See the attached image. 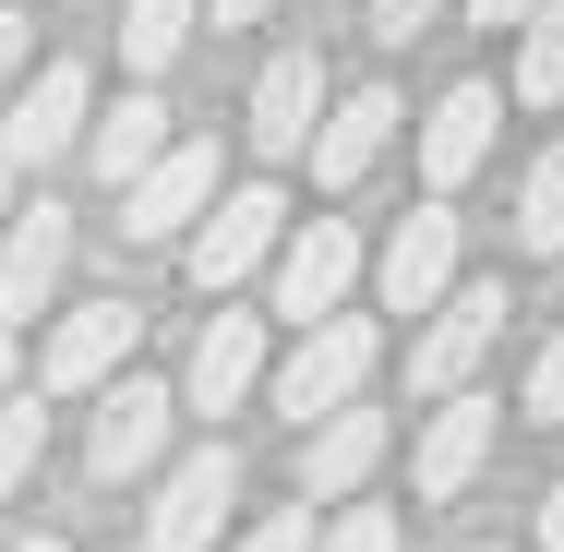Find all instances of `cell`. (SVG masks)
<instances>
[{"mask_svg":"<svg viewBox=\"0 0 564 552\" xmlns=\"http://www.w3.org/2000/svg\"><path fill=\"white\" fill-rule=\"evenodd\" d=\"M456 12H468V24H492V36H517V24H541L553 0H456Z\"/></svg>","mask_w":564,"mask_h":552,"instance_id":"4316f807","label":"cell"},{"mask_svg":"<svg viewBox=\"0 0 564 552\" xmlns=\"http://www.w3.org/2000/svg\"><path fill=\"white\" fill-rule=\"evenodd\" d=\"M85 132H97V73H85V61H36L24 97L0 109V169H48V156H73Z\"/></svg>","mask_w":564,"mask_h":552,"instance_id":"277c9868","label":"cell"},{"mask_svg":"<svg viewBox=\"0 0 564 552\" xmlns=\"http://www.w3.org/2000/svg\"><path fill=\"white\" fill-rule=\"evenodd\" d=\"M397 85H348L337 109H325V132H313V193H360L372 169H384V144H397Z\"/></svg>","mask_w":564,"mask_h":552,"instance_id":"7c38bea8","label":"cell"},{"mask_svg":"<svg viewBox=\"0 0 564 552\" xmlns=\"http://www.w3.org/2000/svg\"><path fill=\"white\" fill-rule=\"evenodd\" d=\"M541 552H564V480L541 493Z\"/></svg>","mask_w":564,"mask_h":552,"instance_id":"f546056e","label":"cell"},{"mask_svg":"<svg viewBox=\"0 0 564 552\" xmlns=\"http://www.w3.org/2000/svg\"><path fill=\"white\" fill-rule=\"evenodd\" d=\"M517 252H529V264L564 252V144H541V156H529V181H517Z\"/></svg>","mask_w":564,"mask_h":552,"instance_id":"ffe728a7","label":"cell"},{"mask_svg":"<svg viewBox=\"0 0 564 552\" xmlns=\"http://www.w3.org/2000/svg\"><path fill=\"white\" fill-rule=\"evenodd\" d=\"M36 456H48V409H36V397H12V409H0V505L36 480Z\"/></svg>","mask_w":564,"mask_h":552,"instance_id":"7402d4cb","label":"cell"},{"mask_svg":"<svg viewBox=\"0 0 564 552\" xmlns=\"http://www.w3.org/2000/svg\"><path fill=\"white\" fill-rule=\"evenodd\" d=\"M193 24H205V0H120V61H132V85H156V73L193 48Z\"/></svg>","mask_w":564,"mask_h":552,"instance_id":"d6986e66","label":"cell"},{"mask_svg":"<svg viewBox=\"0 0 564 552\" xmlns=\"http://www.w3.org/2000/svg\"><path fill=\"white\" fill-rule=\"evenodd\" d=\"M12 552H61V541H48V529H24V541H12Z\"/></svg>","mask_w":564,"mask_h":552,"instance_id":"1f68e13d","label":"cell"},{"mask_svg":"<svg viewBox=\"0 0 564 552\" xmlns=\"http://www.w3.org/2000/svg\"><path fill=\"white\" fill-rule=\"evenodd\" d=\"M132 348H144V301H85V313H61L48 348H36V397H109L120 372H132Z\"/></svg>","mask_w":564,"mask_h":552,"instance_id":"3957f363","label":"cell"},{"mask_svg":"<svg viewBox=\"0 0 564 552\" xmlns=\"http://www.w3.org/2000/svg\"><path fill=\"white\" fill-rule=\"evenodd\" d=\"M0 228H12V169H0Z\"/></svg>","mask_w":564,"mask_h":552,"instance_id":"d6a6232c","label":"cell"},{"mask_svg":"<svg viewBox=\"0 0 564 552\" xmlns=\"http://www.w3.org/2000/svg\"><path fill=\"white\" fill-rule=\"evenodd\" d=\"M492 433H505V409H492V397H433V421H421V444H409L421 505H456V493L492 468Z\"/></svg>","mask_w":564,"mask_h":552,"instance_id":"30bf717a","label":"cell"},{"mask_svg":"<svg viewBox=\"0 0 564 552\" xmlns=\"http://www.w3.org/2000/svg\"><path fill=\"white\" fill-rule=\"evenodd\" d=\"M492 120H505V97H492L480 73L433 97V120H421V181H433V205H456V193L492 169Z\"/></svg>","mask_w":564,"mask_h":552,"instance_id":"8fae6325","label":"cell"},{"mask_svg":"<svg viewBox=\"0 0 564 552\" xmlns=\"http://www.w3.org/2000/svg\"><path fill=\"white\" fill-rule=\"evenodd\" d=\"M348 277H360V240H348V217H301V228H289V252L264 264V313L325 325V313L348 301Z\"/></svg>","mask_w":564,"mask_h":552,"instance_id":"52a82bcc","label":"cell"},{"mask_svg":"<svg viewBox=\"0 0 564 552\" xmlns=\"http://www.w3.org/2000/svg\"><path fill=\"white\" fill-rule=\"evenodd\" d=\"M372 468H384V409H360V397L301 433V493H313V505H348Z\"/></svg>","mask_w":564,"mask_h":552,"instance_id":"e0dca14e","label":"cell"},{"mask_svg":"<svg viewBox=\"0 0 564 552\" xmlns=\"http://www.w3.org/2000/svg\"><path fill=\"white\" fill-rule=\"evenodd\" d=\"M228 505H240V456H228V444L169 456V468H156V505H144V552H205L228 529Z\"/></svg>","mask_w":564,"mask_h":552,"instance_id":"5b68a950","label":"cell"},{"mask_svg":"<svg viewBox=\"0 0 564 552\" xmlns=\"http://www.w3.org/2000/svg\"><path fill=\"white\" fill-rule=\"evenodd\" d=\"M456 0H372V12H360V24H372V36H384V48H409V36H433V24H445Z\"/></svg>","mask_w":564,"mask_h":552,"instance_id":"d4e9b609","label":"cell"},{"mask_svg":"<svg viewBox=\"0 0 564 552\" xmlns=\"http://www.w3.org/2000/svg\"><path fill=\"white\" fill-rule=\"evenodd\" d=\"M264 372H276V360H264V313H217V325L193 336V360H181V409L217 421L240 397H264Z\"/></svg>","mask_w":564,"mask_h":552,"instance_id":"4fadbf2b","label":"cell"},{"mask_svg":"<svg viewBox=\"0 0 564 552\" xmlns=\"http://www.w3.org/2000/svg\"><path fill=\"white\" fill-rule=\"evenodd\" d=\"M313 541H325V529H313V493H301V505H276V517H252L228 552H313Z\"/></svg>","mask_w":564,"mask_h":552,"instance_id":"603a6c76","label":"cell"},{"mask_svg":"<svg viewBox=\"0 0 564 552\" xmlns=\"http://www.w3.org/2000/svg\"><path fill=\"white\" fill-rule=\"evenodd\" d=\"M325 109H337V97H325V61H313V48H276V61L252 73V144H264V156H313Z\"/></svg>","mask_w":564,"mask_h":552,"instance_id":"5bb4252c","label":"cell"},{"mask_svg":"<svg viewBox=\"0 0 564 552\" xmlns=\"http://www.w3.org/2000/svg\"><path fill=\"white\" fill-rule=\"evenodd\" d=\"M492 336H505V289H445L433 325L409 336V385L421 397H468V372L492 360Z\"/></svg>","mask_w":564,"mask_h":552,"instance_id":"ba28073f","label":"cell"},{"mask_svg":"<svg viewBox=\"0 0 564 552\" xmlns=\"http://www.w3.org/2000/svg\"><path fill=\"white\" fill-rule=\"evenodd\" d=\"M289 228H301V217H289V193H276V181H240V193L205 205V228L181 240V264H193V289H205V301H228L240 277H264V264L289 252Z\"/></svg>","mask_w":564,"mask_h":552,"instance_id":"6da1fadb","label":"cell"},{"mask_svg":"<svg viewBox=\"0 0 564 552\" xmlns=\"http://www.w3.org/2000/svg\"><path fill=\"white\" fill-rule=\"evenodd\" d=\"M372 289H384V313H433L456 289V205H421V217L384 240V264H372Z\"/></svg>","mask_w":564,"mask_h":552,"instance_id":"2e32d148","label":"cell"},{"mask_svg":"<svg viewBox=\"0 0 564 552\" xmlns=\"http://www.w3.org/2000/svg\"><path fill=\"white\" fill-rule=\"evenodd\" d=\"M169 421H181V385H144V372H120L109 397H97L85 468H97V480H144V468L169 456Z\"/></svg>","mask_w":564,"mask_h":552,"instance_id":"9c48e42d","label":"cell"},{"mask_svg":"<svg viewBox=\"0 0 564 552\" xmlns=\"http://www.w3.org/2000/svg\"><path fill=\"white\" fill-rule=\"evenodd\" d=\"M205 205H217V144H169L132 193H120V240H144V252H169V240H193L205 228Z\"/></svg>","mask_w":564,"mask_h":552,"instance_id":"8992f818","label":"cell"},{"mask_svg":"<svg viewBox=\"0 0 564 552\" xmlns=\"http://www.w3.org/2000/svg\"><path fill=\"white\" fill-rule=\"evenodd\" d=\"M517 97H529V109L564 97V0L541 12V24H517Z\"/></svg>","mask_w":564,"mask_h":552,"instance_id":"44dd1931","label":"cell"},{"mask_svg":"<svg viewBox=\"0 0 564 552\" xmlns=\"http://www.w3.org/2000/svg\"><path fill=\"white\" fill-rule=\"evenodd\" d=\"M169 144H181V132H169V97H156V85H132V97L97 109V132H85V156H97V181H109V193H132Z\"/></svg>","mask_w":564,"mask_h":552,"instance_id":"ac0fdd59","label":"cell"},{"mask_svg":"<svg viewBox=\"0 0 564 552\" xmlns=\"http://www.w3.org/2000/svg\"><path fill=\"white\" fill-rule=\"evenodd\" d=\"M24 397V348H12V325H0V409Z\"/></svg>","mask_w":564,"mask_h":552,"instance_id":"f1b7e54d","label":"cell"},{"mask_svg":"<svg viewBox=\"0 0 564 552\" xmlns=\"http://www.w3.org/2000/svg\"><path fill=\"white\" fill-rule=\"evenodd\" d=\"M61 264H73V217L61 205H24V217L0 228V325L48 313L61 301Z\"/></svg>","mask_w":564,"mask_h":552,"instance_id":"9a60e30c","label":"cell"},{"mask_svg":"<svg viewBox=\"0 0 564 552\" xmlns=\"http://www.w3.org/2000/svg\"><path fill=\"white\" fill-rule=\"evenodd\" d=\"M24 97V12H0V109Z\"/></svg>","mask_w":564,"mask_h":552,"instance_id":"83f0119b","label":"cell"},{"mask_svg":"<svg viewBox=\"0 0 564 552\" xmlns=\"http://www.w3.org/2000/svg\"><path fill=\"white\" fill-rule=\"evenodd\" d=\"M372 360H384V336L360 325V313H325V325H301V336H289V360L264 372V397H276V409L313 433L325 409H348V397L372 385Z\"/></svg>","mask_w":564,"mask_h":552,"instance_id":"7a4b0ae2","label":"cell"},{"mask_svg":"<svg viewBox=\"0 0 564 552\" xmlns=\"http://www.w3.org/2000/svg\"><path fill=\"white\" fill-rule=\"evenodd\" d=\"M264 12H276V0H217V24H264Z\"/></svg>","mask_w":564,"mask_h":552,"instance_id":"4dcf8cb0","label":"cell"},{"mask_svg":"<svg viewBox=\"0 0 564 552\" xmlns=\"http://www.w3.org/2000/svg\"><path fill=\"white\" fill-rule=\"evenodd\" d=\"M529 421H564V325L541 336V360H529Z\"/></svg>","mask_w":564,"mask_h":552,"instance_id":"484cf974","label":"cell"},{"mask_svg":"<svg viewBox=\"0 0 564 552\" xmlns=\"http://www.w3.org/2000/svg\"><path fill=\"white\" fill-rule=\"evenodd\" d=\"M313 552H397V517H384V505H337Z\"/></svg>","mask_w":564,"mask_h":552,"instance_id":"cb8c5ba5","label":"cell"}]
</instances>
